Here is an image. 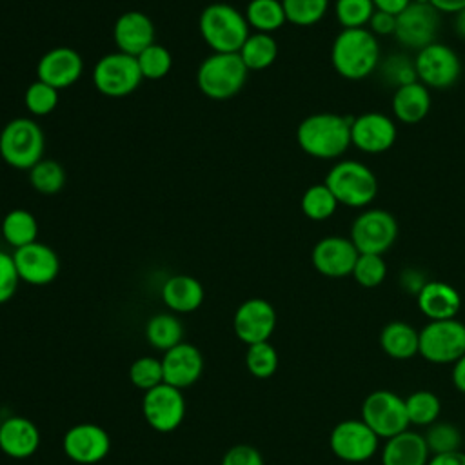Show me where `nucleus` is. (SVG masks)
Wrapping results in <instances>:
<instances>
[{
  "label": "nucleus",
  "mask_w": 465,
  "mask_h": 465,
  "mask_svg": "<svg viewBox=\"0 0 465 465\" xmlns=\"http://www.w3.org/2000/svg\"><path fill=\"white\" fill-rule=\"evenodd\" d=\"M418 309L429 322L432 320H450L456 318L461 307L460 292L445 282H427L416 296Z\"/></svg>",
  "instance_id": "nucleus-24"
},
{
  "label": "nucleus",
  "mask_w": 465,
  "mask_h": 465,
  "mask_svg": "<svg viewBox=\"0 0 465 465\" xmlns=\"http://www.w3.org/2000/svg\"><path fill=\"white\" fill-rule=\"evenodd\" d=\"M245 20L256 33H272L285 22V11L282 0H251L245 9Z\"/></svg>",
  "instance_id": "nucleus-32"
},
{
  "label": "nucleus",
  "mask_w": 465,
  "mask_h": 465,
  "mask_svg": "<svg viewBox=\"0 0 465 465\" xmlns=\"http://www.w3.org/2000/svg\"><path fill=\"white\" fill-rule=\"evenodd\" d=\"M24 104L35 116H45L58 105V89L42 80H35L24 93Z\"/></svg>",
  "instance_id": "nucleus-42"
},
{
  "label": "nucleus",
  "mask_w": 465,
  "mask_h": 465,
  "mask_svg": "<svg viewBox=\"0 0 465 465\" xmlns=\"http://www.w3.org/2000/svg\"><path fill=\"white\" fill-rule=\"evenodd\" d=\"M423 438L432 456L461 450V443H463L460 429L450 421H434L432 425L427 427Z\"/></svg>",
  "instance_id": "nucleus-35"
},
{
  "label": "nucleus",
  "mask_w": 465,
  "mask_h": 465,
  "mask_svg": "<svg viewBox=\"0 0 465 465\" xmlns=\"http://www.w3.org/2000/svg\"><path fill=\"white\" fill-rule=\"evenodd\" d=\"M13 260L20 280L29 285H47L58 276L60 271L58 254L38 240L15 249Z\"/></svg>",
  "instance_id": "nucleus-18"
},
{
  "label": "nucleus",
  "mask_w": 465,
  "mask_h": 465,
  "mask_svg": "<svg viewBox=\"0 0 465 465\" xmlns=\"http://www.w3.org/2000/svg\"><path fill=\"white\" fill-rule=\"evenodd\" d=\"M287 22L298 27H309L318 24L327 9L329 0H282Z\"/></svg>",
  "instance_id": "nucleus-37"
},
{
  "label": "nucleus",
  "mask_w": 465,
  "mask_h": 465,
  "mask_svg": "<svg viewBox=\"0 0 465 465\" xmlns=\"http://www.w3.org/2000/svg\"><path fill=\"white\" fill-rule=\"evenodd\" d=\"M361 420L380 440H389L407 430L411 425L405 398L387 389L372 391L365 396L361 403Z\"/></svg>",
  "instance_id": "nucleus-7"
},
{
  "label": "nucleus",
  "mask_w": 465,
  "mask_h": 465,
  "mask_svg": "<svg viewBox=\"0 0 465 465\" xmlns=\"http://www.w3.org/2000/svg\"><path fill=\"white\" fill-rule=\"evenodd\" d=\"M323 183L331 189L338 203L363 209L378 194V178L371 167L358 160H341L334 163Z\"/></svg>",
  "instance_id": "nucleus-4"
},
{
  "label": "nucleus",
  "mask_w": 465,
  "mask_h": 465,
  "mask_svg": "<svg viewBox=\"0 0 465 465\" xmlns=\"http://www.w3.org/2000/svg\"><path fill=\"white\" fill-rule=\"evenodd\" d=\"M136 62H138L142 76L149 78V80L163 78L173 67L171 53L160 44H151L149 47H145L136 56Z\"/></svg>",
  "instance_id": "nucleus-40"
},
{
  "label": "nucleus",
  "mask_w": 465,
  "mask_h": 465,
  "mask_svg": "<svg viewBox=\"0 0 465 465\" xmlns=\"http://www.w3.org/2000/svg\"><path fill=\"white\" fill-rule=\"evenodd\" d=\"M20 276L11 254L0 251V303H5L16 292Z\"/></svg>",
  "instance_id": "nucleus-45"
},
{
  "label": "nucleus",
  "mask_w": 465,
  "mask_h": 465,
  "mask_svg": "<svg viewBox=\"0 0 465 465\" xmlns=\"http://www.w3.org/2000/svg\"><path fill=\"white\" fill-rule=\"evenodd\" d=\"M418 80L434 89H447L454 85L461 74V60L454 49L441 42H432L420 49L414 56Z\"/></svg>",
  "instance_id": "nucleus-12"
},
{
  "label": "nucleus",
  "mask_w": 465,
  "mask_h": 465,
  "mask_svg": "<svg viewBox=\"0 0 465 465\" xmlns=\"http://www.w3.org/2000/svg\"><path fill=\"white\" fill-rule=\"evenodd\" d=\"M0 425H2V420H0Z\"/></svg>",
  "instance_id": "nucleus-54"
},
{
  "label": "nucleus",
  "mask_w": 465,
  "mask_h": 465,
  "mask_svg": "<svg viewBox=\"0 0 465 465\" xmlns=\"http://www.w3.org/2000/svg\"><path fill=\"white\" fill-rule=\"evenodd\" d=\"M162 369L163 383H169L182 391L183 387L193 385L202 376L203 358L194 345L182 341L163 352Z\"/></svg>",
  "instance_id": "nucleus-21"
},
{
  "label": "nucleus",
  "mask_w": 465,
  "mask_h": 465,
  "mask_svg": "<svg viewBox=\"0 0 465 465\" xmlns=\"http://www.w3.org/2000/svg\"><path fill=\"white\" fill-rule=\"evenodd\" d=\"M427 283L425 276L421 271L418 269H403V272L400 274V285L403 291L411 292V294H416L423 289V285Z\"/></svg>",
  "instance_id": "nucleus-48"
},
{
  "label": "nucleus",
  "mask_w": 465,
  "mask_h": 465,
  "mask_svg": "<svg viewBox=\"0 0 465 465\" xmlns=\"http://www.w3.org/2000/svg\"><path fill=\"white\" fill-rule=\"evenodd\" d=\"M430 104L432 100H430L429 87L423 85L420 80L394 89V94H392L394 118L409 125L421 122L429 114Z\"/></svg>",
  "instance_id": "nucleus-26"
},
{
  "label": "nucleus",
  "mask_w": 465,
  "mask_h": 465,
  "mask_svg": "<svg viewBox=\"0 0 465 465\" xmlns=\"http://www.w3.org/2000/svg\"><path fill=\"white\" fill-rule=\"evenodd\" d=\"M418 354L430 363H454L465 354V323L450 320H432L420 331Z\"/></svg>",
  "instance_id": "nucleus-8"
},
{
  "label": "nucleus",
  "mask_w": 465,
  "mask_h": 465,
  "mask_svg": "<svg viewBox=\"0 0 465 465\" xmlns=\"http://www.w3.org/2000/svg\"><path fill=\"white\" fill-rule=\"evenodd\" d=\"M360 252L345 236H325L318 240L311 252L312 267L327 278H345L352 274Z\"/></svg>",
  "instance_id": "nucleus-17"
},
{
  "label": "nucleus",
  "mask_w": 465,
  "mask_h": 465,
  "mask_svg": "<svg viewBox=\"0 0 465 465\" xmlns=\"http://www.w3.org/2000/svg\"><path fill=\"white\" fill-rule=\"evenodd\" d=\"M378 445L380 438L361 418L336 423L329 436L332 454L347 463L369 461L378 452Z\"/></svg>",
  "instance_id": "nucleus-11"
},
{
  "label": "nucleus",
  "mask_w": 465,
  "mask_h": 465,
  "mask_svg": "<svg viewBox=\"0 0 465 465\" xmlns=\"http://www.w3.org/2000/svg\"><path fill=\"white\" fill-rule=\"evenodd\" d=\"M142 80L143 76L140 73L136 56L125 54L122 51L102 56L93 69L94 87L109 98H122L131 94Z\"/></svg>",
  "instance_id": "nucleus-10"
},
{
  "label": "nucleus",
  "mask_w": 465,
  "mask_h": 465,
  "mask_svg": "<svg viewBox=\"0 0 465 465\" xmlns=\"http://www.w3.org/2000/svg\"><path fill=\"white\" fill-rule=\"evenodd\" d=\"M352 118L336 113H314L303 118L296 129L300 149L318 160L340 158L351 145Z\"/></svg>",
  "instance_id": "nucleus-1"
},
{
  "label": "nucleus",
  "mask_w": 465,
  "mask_h": 465,
  "mask_svg": "<svg viewBox=\"0 0 465 465\" xmlns=\"http://www.w3.org/2000/svg\"><path fill=\"white\" fill-rule=\"evenodd\" d=\"M380 345L392 360H409L418 354L420 331L401 320L389 322L380 332Z\"/></svg>",
  "instance_id": "nucleus-28"
},
{
  "label": "nucleus",
  "mask_w": 465,
  "mask_h": 465,
  "mask_svg": "<svg viewBox=\"0 0 465 465\" xmlns=\"http://www.w3.org/2000/svg\"><path fill=\"white\" fill-rule=\"evenodd\" d=\"M198 29L203 42L214 53H238L251 35L245 15L223 2L203 7L200 13Z\"/></svg>",
  "instance_id": "nucleus-3"
},
{
  "label": "nucleus",
  "mask_w": 465,
  "mask_h": 465,
  "mask_svg": "<svg viewBox=\"0 0 465 465\" xmlns=\"http://www.w3.org/2000/svg\"><path fill=\"white\" fill-rule=\"evenodd\" d=\"M429 458L423 434L411 429L385 440L381 449V465H427Z\"/></svg>",
  "instance_id": "nucleus-25"
},
{
  "label": "nucleus",
  "mask_w": 465,
  "mask_h": 465,
  "mask_svg": "<svg viewBox=\"0 0 465 465\" xmlns=\"http://www.w3.org/2000/svg\"><path fill=\"white\" fill-rule=\"evenodd\" d=\"M427 465H465V452L454 450L445 454H434L429 458Z\"/></svg>",
  "instance_id": "nucleus-49"
},
{
  "label": "nucleus",
  "mask_w": 465,
  "mask_h": 465,
  "mask_svg": "<svg viewBox=\"0 0 465 465\" xmlns=\"http://www.w3.org/2000/svg\"><path fill=\"white\" fill-rule=\"evenodd\" d=\"M349 238L360 254H383L398 238V222L385 209H363L354 218Z\"/></svg>",
  "instance_id": "nucleus-9"
},
{
  "label": "nucleus",
  "mask_w": 465,
  "mask_h": 465,
  "mask_svg": "<svg viewBox=\"0 0 465 465\" xmlns=\"http://www.w3.org/2000/svg\"><path fill=\"white\" fill-rule=\"evenodd\" d=\"M111 447L109 434L94 423L73 425L64 436V452L80 465L102 461Z\"/></svg>",
  "instance_id": "nucleus-19"
},
{
  "label": "nucleus",
  "mask_w": 465,
  "mask_h": 465,
  "mask_svg": "<svg viewBox=\"0 0 465 465\" xmlns=\"http://www.w3.org/2000/svg\"><path fill=\"white\" fill-rule=\"evenodd\" d=\"M452 385L465 394V354L452 363Z\"/></svg>",
  "instance_id": "nucleus-51"
},
{
  "label": "nucleus",
  "mask_w": 465,
  "mask_h": 465,
  "mask_svg": "<svg viewBox=\"0 0 465 465\" xmlns=\"http://www.w3.org/2000/svg\"><path fill=\"white\" fill-rule=\"evenodd\" d=\"M245 365L254 378H271L278 369V352L269 341L249 345L245 352Z\"/></svg>",
  "instance_id": "nucleus-38"
},
{
  "label": "nucleus",
  "mask_w": 465,
  "mask_h": 465,
  "mask_svg": "<svg viewBox=\"0 0 465 465\" xmlns=\"http://www.w3.org/2000/svg\"><path fill=\"white\" fill-rule=\"evenodd\" d=\"M113 36L118 51L138 56L145 47L154 44V25L147 15L127 11L116 18Z\"/></svg>",
  "instance_id": "nucleus-22"
},
{
  "label": "nucleus",
  "mask_w": 465,
  "mask_h": 465,
  "mask_svg": "<svg viewBox=\"0 0 465 465\" xmlns=\"http://www.w3.org/2000/svg\"><path fill=\"white\" fill-rule=\"evenodd\" d=\"M376 11L372 0H336L334 13L343 29L365 27Z\"/></svg>",
  "instance_id": "nucleus-39"
},
{
  "label": "nucleus",
  "mask_w": 465,
  "mask_h": 465,
  "mask_svg": "<svg viewBox=\"0 0 465 465\" xmlns=\"http://www.w3.org/2000/svg\"><path fill=\"white\" fill-rule=\"evenodd\" d=\"M142 412L145 421L158 432L174 430L185 416V400L180 389L160 383L145 391L142 400Z\"/></svg>",
  "instance_id": "nucleus-14"
},
{
  "label": "nucleus",
  "mask_w": 465,
  "mask_h": 465,
  "mask_svg": "<svg viewBox=\"0 0 465 465\" xmlns=\"http://www.w3.org/2000/svg\"><path fill=\"white\" fill-rule=\"evenodd\" d=\"M222 465H263V458L251 445H234L225 452Z\"/></svg>",
  "instance_id": "nucleus-46"
},
{
  "label": "nucleus",
  "mask_w": 465,
  "mask_h": 465,
  "mask_svg": "<svg viewBox=\"0 0 465 465\" xmlns=\"http://www.w3.org/2000/svg\"><path fill=\"white\" fill-rule=\"evenodd\" d=\"M407 416L411 425L429 427L438 421L441 412V401L432 391H414L405 398Z\"/></svg>",
  "instance_id": "nucleus-34"
},
{
  "label": "nucleus",
  "mask_w": 465,
  "mask_h": 465,
  "mask_svg": "<svg viewBox=\"0 0 465 465\" xmlns=\"http://www.w3.org/2000/svg\"><path fill=\"white\" fill-rule=\"evenodd\" d=\"M129 380L134 387L142 389L143 392L163 383L162 360H156L153 356L136 358L129 367Z\"/></svg>",
  "instance_id": "nucleus-44"
},
{
  "label": "nucleus",
  "mask_w": 465,
  "mask_h": 465,
  "mask_svg": "<svg viewBox=\"0 0 465 465\" xmlns=\"http://www.w3.org/2000/svg\"><path fill=\"white\" fill-rule=\"evenodd\" d=\"M162 300L174 312H193L203 302V287L193 276L176 274L162 285Z\"/></svg>",
  "instance_id": "nucleus-27"
},
{
  "label": "nucleus",
  "mask_w": 465,
  "mask_h": 465,
  "mask_svg": "<svg viewBox=\"0 0 465 465\" xmlns=\"http://www.w3.org/2000/svg\"><path fill=\"white\" fill-rule=\"evenodd\" d=\"M369 31L374 36H394L396 31V16L387 13V11H380L376 9L369 20Z\"/></svg>",
  "instance_id": "nucleus-47"
},
{
  "label": "nucleus",
  "mask_w": 465,
  "mask_h": 465,
  "mask_svg": "<svg viewBox=\"0 0 465 465\" xmlns=\"http://www.w3.org/2000/svg\"><path fill=\"white\" fill-rule=\"evenodd\" d=\"M302 213L312 222H323L331 218L338 209V200L325 183H314L302 194Z\"/></svg>",
  "instance_id": "nucleus-33"
},
{
  "label": "nucleus",
  "mask_w": 465,
  "mask_h": 465,
  "mask_svg": "<svg viewBox=\"0 0 465 465\" xmlns=\"http://www.w3.org/2000/svg\"><path fill=\"white\" fill-rule=\"evenodd\" d=\"M276 327V311L263 298L245 300L234 312L232 329L238 340L247 345L269 341Z\"/></svg>",
  "instance_id": "nucleus-15"
},
{
  "label": "nucleus",
  "mask_w": 465,
  "mask_h": 465,
  "mask_svg": "<svg viewBox=\"0 0 465 465\" xmlns=\"http://www.w3.org/2000/svg\"><path fill=\"white\" fill-rule=\"evenodd\" d=\"M247 74L249 69L238 53H213L200 64L196 84L207 98L227 100L242 91Z\"/></svg>",
  "instance_id": "nucleus-5"
},
{
  "label": "nucleus",
  "mask_w": 465,
  "mask_h": 465,
  "mask_svg": "<svg viewBox=\"0 0 465 465\" xmlns=\"http://www.w3.org/2000/svg\"><path fill=\"white\" fill-rule=\"evenodd\" d=\"M40 445L38 427L22 416L2 420L0 425V450L15 460L29 458Z\"/></svg>",
  "instance_id": "nucleus-23"
},
{
  "label": "nucleus",
  "mask_w": 465,
  "mask_h": 465,
  "mask_svg": "<svg viewBox=\"0 0 465 465\" xmlns=\"http://www.w3.org/2000/svg\"><path fill=\"white\" fill-rule=\"evenodd\" d=\"M183 336V325L174 314L169 312H160L149 318L145 325V338L147 341L160 351H169L174 345L182 343Z\"/></svg>",
  "instance_id": "nucleus-31"
},
{
  "label": "nucleus",
  "mask_w": 465,
  "mask_h": 465,
  "mask_svg": "<svg viewBox=\"0 0 465 465\" xmlns=\"http://www.w3.org/2000/svg\"><path fill=\"white\" fill-rule=\"evenodd\" d=\"M454 33H456L461 40H465V9H461V11H458V13L454 15Z\"/></svg>",
  "instance_id": "nucleus-53"
},
{
  "label": "nucleus",
  "mask_w": 465,
  "mask_h": 465,
  "mask_svg": "<svg viewBox=\"0 0 465 465\" xmlns=\"http://www.w3.org/2000/svg\"><path fill=\"white\" fill-rule=\"evenodd\" d=\"M249 71H263L278 56V44L269 33H252L238 51Z\"/></svg>",
  "instance_id": "nucleus-29"
},
{
  "label": "nucleus",
  "mask_w": 465,
  "mask_h": 465,
  "mask_svg": "<svg viewBox=\"0 0 465 465\" xmlns=\"http://www.w3.org/2000/svg\"><path fill=\"white\" fill-rule=\"evenodd\" d=\"M331 62L347 80H363L380 65V44L369 29H341L332 42Z\"/></svg>",
  "instance_id": "nucleus-2"
},
{
  "label": "nucleus",
  "mask_w": 465,
  "mask_h": 465,
  "mask_svg": "<svg viewBox=\"0 0 465 465\" xmlns=\"http://www.w3.org/2000/svg\"><path fill=\"white\" fill-rule=\"evenodd\" d=\"M44 131L31 118H13L0 133V156L15 169H31L42 160Z\"/></svg>",
  "instance_id": "nucleus-6"
},
{
  "label": "nucleus",
  "mask_w": 465,
  "mask_h": 465,
  "mask_svg": "<svg viewBox=\"0 0 465 465\" xmlns=\"http://www.w3.org/2000/svg\"><path fill=\"white\" fill-rule=\"evenodd\" d=\"M430 5L438 11V13H452L456 15L458 11L465 9V0H429Z\"/></svg>",
  "instance_id": "nucleus-52"
},
{
  "label": "nucleus",
  "mask_w": 465,
  "mask_h": 465,
  "mask_svg": "<svg viewBox=\"0 0 465 465\" xmlns=\"http://www.w3.org/2000/svg\"><path fill=\"white\" fill-rule=\"evenodd\" d=\"M412 0H372L374 7L380 11H387L391 15H400Z\"/></svg>",
  "instance_id": "nucleus-50"
},
{
  "label": "nucleus",
  "mask_w": 465,
  "mask_h": 465,
  "mask_svg": "<svg viewBox=\"0 0 465 465\" xmlns=\"http://www.w3.org/2000/svg\"><path fill=\"white\" fill-rule=\"evenodd\" d=\"M2 236L15 249L36 242L38 222L27 209H13L2 220Z\"/></svg>",
  "instance_id": "nucleus-30"
},
{
  "label": "nucleus",
  "mask_w": 465,
  "mask_h": 465,
  "mask_svg": "<svg viewBox=\"0 0 465 465\" xmlns=\"http://www.w3.org/2000/svg\"><path fill=\"white\" fill-rule=\"evenodd\" d=\"M440 29V13L430 4L411 2L400 15H396L394 36L398 44L407 49H423L436 42Z\"/></svg>",
  "instance_id": "nucleus-13"
},
{
  "label": "nucleus",
  "mask_w": 465,
  "mask_h": 465,
  "mask_svg": "<svg viewBox=\"0 0 465 465\" xmlns=\"http://www.w3.org/2000/svg\"><path fill=\"white\" fill-rule=\"evenodd\" d=\"M378 69L383 82L389 85H394L396 89L418 80L414 60L407 58L405 54H392L385 58L383 62H380Z\"/></svg>",
  "instance_id": "nucleus-41"
},
{
  "label": "nucleus",
  "mask_w": 465,
  "mask_h": 465,
  "mask_svg": "<svg viewBox=\"0 0 465 465\" xmlns=\"http://www.w3.org/2000/svg\"><path fill=\"white\" fill-rule=\"evenodd\" d=\"M84 71V60L78 51L71 47H53L42 58L36 65V76L38 80L49 84L54 89H65L82 76Z\"/></svg>",
  "instance_id": "nucleus-20"
},
{
  "label": "nucleus",
  "mask_w": 465,
  "mask_h": 465,
  "mask_svg": "<svg viewBox=\"0 0 465 465\" xmlns=\"http://www.w3.org/2000/svg\"><path fill=\"white\" fill-rule=\"evenodd\" d=\"M29 182L33 189L42 194H54L65 183V171L56 160H40L29 169Z\"/></svg>",
  "instance_id": "nucleus-36"
},
{
  "label": "nucleus",
  "mask_w": 465,
  "mask_h": 465,
  "mask_svg": "<svg viewBox=\"0 0 465 465\" xmlns=\"http://www.w3.org/2000/svg\"><path fill=\"white\" fill-rule=\"evenodd\" d=\"M396 124L391 116L376 111L363 113L352 118L351 142L367 154H380L389 151L396 142Z\"/></svg>",
  "instance_id": "nucleus-16"
},
{
  "label": "nucleus",
  "mask_w": 465,
  "mask_h": 465,
  "mask_svg": "<svg viewBox=\"0 0 465 465\" xmlns=\"http://www.w3.org/2000/svg\"><path fill=\"white\" fill-rule=\"evenodd\" d=\"M387 276V263L381 254H360L354 269H352V278L356 280L358 285L365 289L378 287L383 283Z\"/></svg>",
  "instance_id": "nucleus-43"
}]
</instances>
